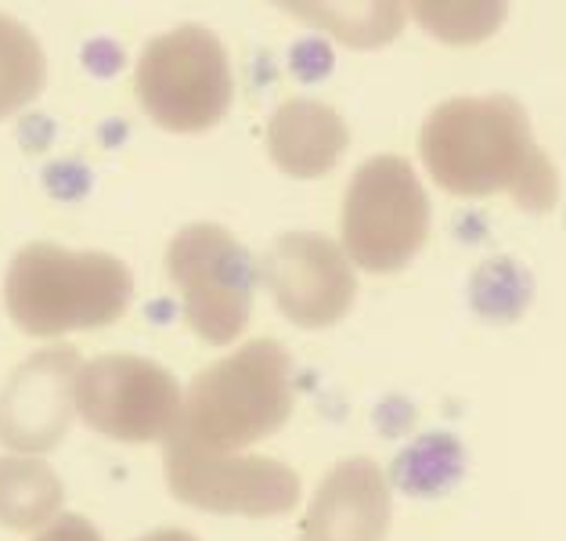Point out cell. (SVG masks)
<instances>
[{"mask_svg":"<svg viewBox=\"0 0 566 541\" xmlns=\"http://www.w3.org/2000/svg\"><path fill=\"white\" fill-rule=\"evenodd\" d=\"M419 156L451 196L509 191L527 214H548L559 199L556 163L537 148L527 108L509 94L440 102L422 123Z\"/></svg>","mask_w":566,"mask_h":541,"instance_id":"1","label":"cell"},{"mask_svg":"<svg viewBox=\"0 0 566 541\" xmlns=\"http://www.w3.org/2000/svg\"><path fill=\"white\" fill-rule=\"evenodd\" d=\"M293 405V357L274 340H250L191 379L170 437L210 455H234L279 434Z\"/></svg>","mask_w":566,"mask_h":541,"instance_id":"2","label":"cell"},{"mask_svg":"<svg viewBox=\"0 0 566 541\" xmlns=\"http://www.w3.org/2000/svg\"><path fill=\"white\" fill-rule=\"evenodd\" d=\"M130 296V268L102 249L30 242L11 257L4 279L8 318L40 340L113 325L127 314Z\"/></svg>","mask_w":566,"mask_h":541,"instance_id":"3","label":"cell"},{"mask_svg":"<svg viewBox=\"0 0 566 541\" xmlns=\"http://www.w3.org/2000/svg\"><path fill=\"white\" fill-rule=\"evenodd\" d=\"M137 102L170 134H202L228 116L234 80L228 51L206 25H177L151 37L134 69Z\"/></svg>","mask_w":566,"mask_h":541,"instance_id":"4","label":"cell"},{"mask_svg":"<svg viewBox=\"0 0 566 541\" xmlns=\"http://www.w3.org/2000/svg\"><path fill=\"white\" fill-rule=\"evenodd\" d=\"M343 253L371 274L405 271L430 239V199L405 156H371L354 170L339 214Z\"/></svg>","mask_w":566,"mask_h":541,"instance_id":"5","label":"cell"},{"mask_svg":"<svg viewBox=\"0 0 566 541\" xmlns=\"http://www.w3.org/2000/svg\"><path fill=\"white\" fill-rule=\"evenodd\" d=\"M167 274L185 303V322L202 343L224 346L253 318L256 263L228 228L188 225L167 246Z\"/></svg>","mask_w":566,"mask_h":541,"instance_id":"6","label":"cell"},{"mask_svg":"<svg viewBox=\"0 0 566 541\" xmlns=\"http://www.w3.org/2000/svg\"><path fill=\"white\" fill-rule=\"evenodd\" d=\"M73 405L94 434L123 444H151L174 434L185 394L159 361L102 354L80 365L73 379Z\"/></svg>","mask_w":566,"mask_h":541,"instance_id":"7","label":"cell"},{"mask_svg":"<svg viewBox=\"0 0 566 541\" xmlns=\"http://www.w3.org/2000/svg\"><path fill=\"white\" fill-rule=\"evenodd\" d=\"M163 469L177 502L220 517H285L300 502L296 469L264 455H210L167 437Z\"/></svg>","mask_w":566,"mask_h":541,"instance_id":"8","label":"cell"},{"mask_svg":"<svg viewBox=\"0 0 566 541\" xmlns=\"http://www.w3.org/2000/svg\"><path fill=\"white\" fill-rule=\"evenodd\" d=\"M264 282L279 311L300 329H328L347 318L357 279L343 246L317 231H285L268 249Z\"/></svg>","mask_w":566,"mask_h":541,"instance_id":"9","label":"cell"},{"mask_svg":"<svg viewBox=\"0 0 566 541\" xmlns=\"http://www.w3.org/2000/svg\"><path fill=\"white\" fill-rule=\"evenodd\" d=\"M73 346H48L22 361L0 391V444L15 455H44L69 434L80 372Z\"/></svg>","mask_w":566,"mask_h":541,"instance_id":"10","label":"cell"},{"mask_svg":"<svg viewBox=\"0 0 566 541\" xmlns=\"http://www.w3.org/2000/svg\"><path fill=\"white\" fill-rule=\"evenodd\" d=\"M390 480L371 459H343L317 483L300 523V541H386Z\"/></svg>","mask_w":566,"mask_h":541,"instance_id":"11","label":"cell"},{"mask_svg":"<svg viewBox=\"0 0 566 541\" xmlns=\"http://www.w3.org/2000/svg\"><path fill=\"white\" fill-rule=\"evenodd\" d=\"M350 145V131L333 105L293 98L268 119V152L289 177H325Z\"/></svg>","mask_w":566,"mask_h":541,"instance_id":"12","label":"cell"},{"mask_svg":"<svg viewBox=\"0 0 566 541\" xmlns=\"http://www.w3.org/2000/svg\"><path fill=\"white\" fill-rule=\"evenodd\" d=\"M62 477L40 455H0V523L36 531L62 512Z\"/></svg>","mask_w":566,"mask_h":541,"instance_id":"13","label":"cell"},{"mask_svg":"<svg viewBox=\"0 0 566 541\" xmlns=\"http://www.w3.org/2000/svg\"><path fill=\"white\" fill-rule=\"evenodd\" d=\"M48 80V59L40 40L19 19L0 15V119L36 102Z\"/></svg>","mask_w":566,"mask_h":541,"instance_id":"14","label":"cell"},{"mask_svg":"<svg viewBox=\"0 0 566 541\" xmlns=\"http://www.w3.org/2000/svg\"><path fill=\"white\" fill-rule=\"evenodd\" d=\"M289 15L307 19L311 25L336 33L343 44L376 48L394 40L405 25L400 4H285Z\"/></svg>","mask_w":566,"mask_h":541,"instance_id":"15","label":"cell"},{"mask_svg":"<svg viewBox=\"0 0 566 541\" xmlns=\"http://www.w3.org/2000/svg\"><path fill=\"white\" fill-rule=\"evenodd\" d=\"M459 474H462V448L451 437H422L416 448H408L397 459L400 488L416 495L444 491Z\"/></svg>","mask_w":566,"mask_h":541,"instance_id":"16","label":"cell"},{"mask_svg":"<svg viewBox=\"0 0 566 541\" xmlns=\"http://www.w3.org/2000/svg\"><path fill=\"white\" fill-rule=\"evenodd\" d=\"M411 15L419 19L426 33H433L451 44H469L499 30L505 19V4H469V8H451V4H416Z\"/></svg>","mask_w":566,"mask_h":541,"instance_id":"17","label":"cell"},{"mask_svg":"<svg viewBox=\"0 0 566 541\" xmlns=\"http://www.w3.org/2000/svg\"><path fill=\"white\" fill-rule=\"evenodd\" d=\"M33 541H102V534H98V527L84 517H76V512H59Z\"/></svg>","mask_w":566,"mask_h":541,"instance_id":"18","label":"cell"},{"mask_svg":"<svg viewBox=\"0 0 566 541\" xmlns=\"http://www.w3.org/2000/svg\"><path fill=\"white\" fill-rule=\"evenodd\" d=\"M137 541H199L191 531H181V527H163V531H151L145 538H137Z\"/></svg>","mask_w":566,"mask_h":541,"instance_id":"19","label":"cell"}]
</instances>
